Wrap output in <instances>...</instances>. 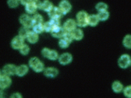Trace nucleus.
<instances>
[{"mask_svg":"<svg viewBox=\"0 0 131 98\" xmlns=\"http://www.w3.org/2000/svg\"><path fill=\"white\" fill-rule=\"evenodd\" d=\"M43 25L44 28V32H46L47 33H51L53 30V28H54V26L52 25V24L50 21L44 23Z\"/></svg>","mask_w":131,"mask_h":98,"instance_id":"c756f323","label":"nucleus"},{"mask_svg":"<svg viewBox=\"0 0 131 98\" xmlns=\"http://www.w3.org/2000/svg\"><path fill=\"white\" fill-rule=\"evenodd\" d=\"M98 18L100 21H106V20H108L109 17V13L107 11H103L101 12H98V14H97Z\"/></svg>","mask_w":131,"mask_h":98,"instance_id":"bb28decb","label":"nucleus"},{"mask_svg":"<svg viewBox=\"0 0 131 98\" xmlns=\"http://www.w3.org/2000/svg\"><path fill=\"white\" fill-rule=\"evenodd\" d=\"M27 42L31 44H35L37 43L39 39V34L33 31H31L26 39Z\"/></svg>","mask_w":131,"mask_h":98,"instance_id":"2eb2a0df","label":"nucleus"},{"mask_svg":"<svg viewBox=\"0 0 131 98\" xmlns=\"http://www.w3.org/2000/svg\"><path fill=\"white\" fill-rule=\"evenodd\" d=\"M44 75L50 79H54L58 76L59 71L57 68L53 67H49L46 68L43 71Z\"/></svg>","mask_w":131,"mask_h":98,"instance_id":"9d476101","label":"nucleus"},{"mask_svg":"<svg viewBox=\"0 0 131 98\" xmlns=\"http://www.w3.org/2000/svg\"><path fill=\"white\" fill-rule=\"evenodd\" d=\"M54 6H53V4L50 1L44 0L43 2H42L39 9L49 13L54 8Z\"/></svg>","mask_w":131,"mask_h":98,"instance_id":"dca6fc26","label":"nucleus"},{"mask_svg":"<svg viewBox=\"0 0 131 98\" xmlns=\"http://www.w3.org/2000/svg\"><path fill=\"white\" fill-rule=\"evenodd\" d=\"M63 38L66 39L68 41V42L70 43L71 44L72 43V42L74 40L73 35L72 34V33H71V32H67V33L66 34V35H64Z\"/></svg>","mask_w":131,"mask_h":98,"instance_id":"72a5a7b5","label":"nucleus"},{"mask_svg":"<svg viewBox=\"0 0 131 98\" xmlns=\"http://www.w3.org/2000/svg\"><path fill=\"white\" fill-rule=\"evenodd\" d=\"M71 33L73 35L74 40L80 41L83 39L84 36V32L80 28H77L74 31H73Z\"/></svg>","mask_w":131,"mask_h":98,"instance_id":"f3484780","label":"nucleus"},{"mask_svg":"<svg viewBox=\"0 0 131 98\" xmlns=\"http://www.w3.org/2000/svg\"><path fill=\"white\" fill-rule=\"evenodd\" d=\"M112 88L113 91L116 93H120L124 91V87L121 82L119 81H114L112 84Z\"/></svg>","mask_w":131,"mask_h":98,"instance_id":"a211bd4d","label":"nucleus"},{"mask_svg":"<svg viewBox=\"0 0 131 98\" xmlns=\"http://www.w3.org/2000/svg\"><path fill=\"white\" fill-rule=\"evenodd\" d=\"M50 21L51 22V23L52 24V25L54 26V27H56V26H61L60 19H56V18L50 19Z\"/></svg>","mask_w":131,"mask_h":98,"instance_id":"f704fd0d","label":"nucleus"},{"mask_svg":"<svg viewBox=\"0 0 131 98\" xmlns=\"http://www.w3.org/2000/svg\"><path fill=\"white\" fill-rule=\"evenodd\" d=\"M37 9H38V7L32 2V0L30 3L25 6V10L28 14H35Z\"/></svg>","mask_w":131,"mask_h":98,"instance_id":"6ab92c4d","label":"nucleus"},{"mask_svg":"<svg viewBox=\"0 0 131 98\" xmlns=\"http://www.w3.org/2000/svg\"><path fill=\"white\" fill-rule=\"evenodd\" d=\"M50 51H51V49H50L49 48L44 47L43 48L42 51H41V54H42V56L44 57V58H48V56L50 52Z\"/></svg>","mask_w":131,"mask_h":98,"instance_id":"473e14b6","label":"nucleus"},{"mask_svg":"<svg viewBox=\"0 0 131 98\" xmlns=\"http://www.w3.org/2000/svg\"><path fill=\"white\" fill-rule=\"evenodd\" d=\"M29 66L26 64H21L17 67L16 75L19 77H24L27 74L29 71Z\"/></svg>","mask_w":131,"mask_h":98,"instance_id":"ddd939ff","label":"nucleus"},{"mask_svg":"<svg viewBox=\"0 0 131 98\" xmlns=\"http://www.w3.org/2000/svg\"><path fill=\"white\" fill-rule=\"evenodd\" d=\"M59 8L62 11V14L63 15H66L71 10L72 6L71 3L67 0H63V1L60 2L59 5Z\"/></svg>","mask_w":131,"mask_h":98,"instance_id":"f8f14e48","label":"nucleus"},{"mask_svg":"<svg viewBox=\"0 0 131 98\" xmlns=\"http://www.w3.org/2000/svg\"><path fill=\"white\" fill-rule=\"evenodd\" d=\"M25 39L23 38L19 35L15 36L12 39L10 42V45L12 48H13L14 50H19L22 47L23 45L25 44Z\"/></svg>","mask_w":131,"mask_h":98,"instance_id":"39448f33","label":"nucleus"},{"mask_svg":"<svg viewBox=\"0 0 131 98\" xmlns=\"http://www.w3.org/2000/svg\"><path fill=\"white\" fill-rule=\"evenodd\" d=\"M62 26L67 32L71 33L76 29L78 25L76 20L72 19H69L64 22Z\"/></svg>","mask_w":131,"mask_h":98,"instance_id":"9b49d317","label":"nucleus"},{"mask_svg":"<svg viewBox=\"0 0 131 98\" xmlns=\"http://www.w3.org/2000/svg\"><path fill=\"white\" fill-rule=\"evenodd\" d=\"M73 60V56L69 52H64L60 55L58 61L62 65H67L70 64Z\"/></svg>","mask_w":131,"mask_h":98,"instance_id":"6e6552de","label":"nucleus"},{"mask_svg":"<svg viewBox=\"0 0 131 98\" xmlns=\"http://www.w3.org/2000/svg\"><path fill=\"white\" fill-rule=\"evenodd\" d=\"M100 19L97 15L92 14L89 15V25L92 27H95L100 22Z\"/></svg>","mask_w":131,"mask_h":98,"instance_id":"aec40b11","label":"nucleus"},{"mask_svg":"<svg viewBox=\"0 0 131 98\" xmlns=\"http://www.w3.org/2000/svg\"><path fill=\"white\" fill-rule=\"evenodd\" d=\"M19 22L24 27L30 28L34 26L32 18L28 14H23L20 16Z\"/></svg>","mask_w":131,"mask_h":98,"instance_id":"0eeeda50","label":"nucleus"},{"mask_svg":"<svg viewBox=\"0 0 131 98\" xmlns=\"http://www.w3.org/2000/svg\"><path fill=\"white\" fill-rule=\"evenodd\" d=\"M124 94L128 98H131V85H128L125 87L124 89Z\"/></svg>","mask_w":131,"mask_h":98,"instance_id":"2f4dec72","label":"nucleus"},{"mask_svg":"<svg viewBox=\"0 0 131 98\" xmlns=\"http://www.w3.org/2000/svg\"><path fill=\"white\" fill-rule=\"evenodd\" d=\"M19 0H8L7 4L8 6L12 8H14L19 6Z\"/></svg>","mask_w":131,"mask_h":98,"instance_id":"7c9ffc66","label":"nucleus"},{"mask_svg":"<svg viewBox=\"0 0 131 98\" xmlns=\"http://www.w3.org/2000/svg\"><path fill=\"white\" fill-rule=\"evenodd\" d=\"M67 32L65 30L63 26H59L55 27L53 28V30L50 33L52 37L61 39L64 37L66 34L67 33Z\"/></svg>","mask_w":131,"mask_h":98,"instance_id":"423d86ee","label":"nucleus"},{"mask_svg":"<svg viewBox=\"0 0 131 98\" xmlns=\"http://www.w3.org/2000/svg\"><path fill=\"white\" fill-rule=\"evenodd\" d=\"M31 0H19L20 3L24 6H26L28 3H30Z\"/></svg>","mask_w":131,"mask_h":98,"instance_id":"4c0bfd02","label":"nucleus"},{"mask_svg":"<svg viewBox=\"0 0 131 98\" xmlns=\"http://www.w3.org/2000/svg\"><path fill=\"white\" fill-rule=\"evenodd\" d=\"M59 56H60V55L59 54L58 52H57L56 50L52 49V50H51L50 54H49L47 59L50 60H58Z\"/></svg>","mask_w":131,"mask_h":98,"instance_id":"a878e982","label":"nucleus"},{"mask_svg":"<svg viewBox=\"0 0 131 98\" xmlns=\"http://www.w3.org/2000/svg\"><path fill=\"white\" fill-rule=\"evenodd\" d=\"M118 65L122 69H126L131 65V57L128 54L122 55L118 59Z\"/></svg>","mask_w":131,"mask_h":98,"instance_id":"7ed1b4c3","label":"nucleus"},{"mask_svg":"<svg viewBox=\"0 0 131 98\" xmlns=\"http://www.w3.org/2000/svg\"><path fill=\"white\" fill-rule=\"evenodd\" d=\"M122 44L125 47L131 49V35L127 34L124 36L122 40Z\"/></svg>","mask_w":131,"mask_h":98,"instance_id":"412c9836","label":"nucleus"},{"mask_svg":"<svg viewBox=\"0 0 131 98\" xmlns=\"http://www.w3.org/2000/svg\"><path fill=\"white\" fill-rule=\"evenodd\" d=\"M12 83V80L10 76L5 74L1 72L0 74V88L2 90H5L9 88Z\"/></svg>","mask_w":131,"mask_h":98,"instance_id":"20e7f679","label":"nucleus"},{"mask_svg":"<svg viewBox=\"0 0 131 98\" xmlns=\"http://www.w3.org/2000/svg\"><path fill=\"white\" fill-rule=\"evenodd\" d=\"M32 2H34L36 6L38 7V9H39L40 8V7L41 6V4H42V2L40 1V0H32Z\"/></svg>","mask_w":131,"mask_h":98,"instance_id":"e433bc0d","label":"nucleus"},{"mask_svg":"<svg viewBox=\"0 0 131 98\" xmlns=\"http://www.w3.org/2000/svg\"><path fill=\"white\" fill-rule=\"evenodd\" d=\"M48 13L50 19L56 18L60 19V18L63 15L59 7H54V8Z\"/></svg>","mask_w":131,"mask_h":98,"instance_id":"4468645a","label":"nucleus"},{"mask_svg":"<svg viewBox=\"0 0 131 98\" xmlns=\"http://www.w3.org/2000/svg\"><path fill=\"white\" fill-rule=\"evenodd\" d=\"M32 28V31L35 32V33H37L38 34H42V33L44 32L43 23L35 24V25L33 26Z\"/></svg>","mask_w":131,"mask_h":98,"instance_id":"b1692460","label":"nucleus"},{"mask_svg":"<svg viewBox=\"0 0 131 98\" xmlns=\"http://www.w3.org/2000/svg\"><path fill=\"white\" fill-rule=\"evenodd\" d=\"M30 31L31 30H30V28L22 26L19 30L18 35H19L20 36H21V37H23V38L26 39L28 33H29Z\"/></svg>","mask_w":131,"mask_h":98,"instance_id":"4be33fe9","label":"nucleus"},{"mask_svg":"<svg viewBox=\"0 0 131 98\" xmlns=\"http://www.w3.org/2000/svg\"><path fill=\"white\" fill-rule=\"evenodd\" d=\"M28 65L35 72L39 73L43 72L45 69V65L38 57H33L28 60Z\"/></svg>","mask_w":131,"mask_h":98,"instance_id":"f257e3e1","label":"nucleus"},{"mask_svg":"<svg viewBox=\"0 0 131 98\" xmlns=\"http://www.w3.org/2000/svg\"><path fill=\"white\" fill-rule=\"evenodd\" d=\"M34 25L37 24L43 23V18L39 14H35L32 17Z\"/></svg>","mask_w":131,"mask_h":98,"instance_id":"5701e85b","label":"nucleus"},{"mask_svg":"<svg viewBox=\"0 0 131 98\" xmlns=\"http://www.w3.org/2000/svg\"><path fill=\"white\" fill-rule=\"evenodd\" d=\"M17 67L13 64H7L2 68L1 72L8 76H13L16 75Z\"/></svg>","mask_w":131,"mask_h":98,"instance_id":"1a4fd4ad","label":"nucleus"},{"mask_svg":"<svg viewBox=\"0 0 131 98\" xmlns=\"http://www.w3.org/2000/svg\"><path fill=\"white\" fill-rule=\"evenodd\" d=\"M89 15L86 11L81 10L77 13L76 16V22L78 26L79 27H86L89 25Z\"/></svg>","mask_w":131,"mask_h":98,"instance_id":"f03ea898","label":"nucleus"},{"mask_svg":"<svg viewBox=\"0 0 131 98\" xmlns=\"http://www.w3.org/2000/svg\"><path fill=\"white\" fill-rule=\"evenodd\" d=\"M108 8V5L104 2H99L96 6V9L98 12L107 10Z\"/></svg>","mask_w":131,"mask_h":98,"instance_id":"c85d7f7f","label":"nucleus"},{"mask_svg":"<svg viewBox=\"0 0 131 98\" xmlns=\"http://www.w3.org/2000/svg\"><path fill=\"white\" fill-rule=\"evenodd\" d=\"M58 44L59 47L63 49H66L68 48L71 45V43L68 42V41L64 38L60 39Z\"/></svg>","mask_w":131,"mask_h":98,"instance_id":"cd10ccee","label":"nucleus"},{"mask_svg":"<svg viewBox=\"0 0 131 98\" xmlns=\"http://www.w3.org/2000/svg\"><path fill=\"white\" fill-rule=\"evenodd\" d=\"M30 50L31 48L30 46L26 44H25L24 45H23L22 47L19 50L20 54L23 56H26L28 55V54H29L30 52Z\"/></svg>","mask_w":131,"mask_h":98,"instance_id":"393cba45","label":"nucleus"},{"mask_svg":"<svg viewBox=\"0 0 131 98\" xmlns=\"http://www.w3.org/2000/svg\"><path fill=\"white\" fill-rule=\"evenodd\" d=\"M1 98H3V96H2V95H1Z\"/></svg>","mask_w":131,"mask_h":98,"instance_id":"58836bf2","label":"nucleus"},{"mask_svg":"<svg viewBox=\"0 0 131 98\" xmlns=\"http://www.w3.org/2000/svg\"><path fill=\"white\" fill-rule=\"evenodd\" d=\"M9 98H23V96L20 93L16 92L12 94Z\"/></svg>","mask_w":131,"mask_h":98,"instance_id":"c9c22d12","label":"nucleus"}]
</instances>
